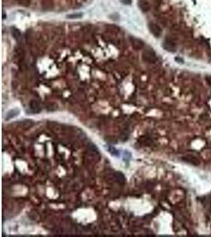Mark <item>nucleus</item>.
<instances>
[{
    "label": "nucleus",
    "mask_w": 211,
    "mask_h": 237,
    "mask_svg": "<svg viewBox=\"0 0 211 237\" xmlns=\"http://www.w3.org/2000/svg\"><path fill=\"white\" fill-rule=\"evenodd\" d=\"M130 41H131L132 47L136 50H141L144 47V42L139 38L131 36V37H130Z\"/></svg>",
    "instance_id": "4"
},
{
    "label": "nucleus",
    "mask_w": 211,
    "mask_h": 237,
    "mask_svg": "<svg viewBox=\"0 0 211 237\" xmlns=\"http://www.w3.org/2000/svg\"><path fill=\"white\" fill-rule=\"evenodd\" d=\"M149 29L150 31V33L156 37H159V36L161 35L162 29L161 27L159 26L158 25H157L156 23H149Z\"/></svg>",
    "instance_id": "2"
},
{
    "label": "nucleus",
    "mask_w": 211,
    "mask_h": 237,
    "mask_svg": "<svg viewBox=\"0 0 211 237\" xmlns=\"http://www.w3.org/2000/svg\"><path fill=\"white\" fill-rule=\"evenodd\" d=\"M142 59L149 63H155L156 60H157V56H156L155 52L151 49H146L143 52H142Z\"/></svg>",
    "instance_id": "1"
},
{
    "label": "nucleus",
    "mask_w": 211,
    "mask_h": 237,
    "mask_svg": "<svg viewBox=\"0 0 211 237\" xmlns=\"http://www.w3.org/2000/svg\"><path fill=\"white\" fill-rule=\"evenodd\" d=\"M163 48L166 51H168L169 52H174L176 50V46H175V44L171 40H165V41L163 42Z\"/></svg>",
    "instance_id": "3"
},
{
    "label": "nucleus",
    "mask_w": 211,
    "mask_h": 237,
    "mask_svg": "<svg viewBox=\"0 0 211 237\" xmlns=\"http://www.w3.org/2000/svg\"><path fill=\"white\" fill-rule=\"evenodd\" d=\"M20 114V110H18L17 108H14L10 110L9 112L7 113V115H6V120H10L11 118H14L16 117L17 115Z\"/></svg>",
    "instance_id": "7"
},
{
    "label": "nucleus",
    "mask_w": 211,
    "mask_h": 237,
    "mask_svg": "<svg viewBox=\"0 0 211 237\" xmlns=\"http://www.w3.org/2000/svg\"><path fill=\"white\" fill-rule=\"evenodd\" d=\"M139 7L142 12H148L150 9V4L145 0H140L139 2Z\"/></svg>",
    "instance_id": "6"
},
{
    "label": "nucleus",
    "mask_w": 211,
    "mask_h": 237,
    "mask_svg": "<svg viewBox=\"0 0 211 237\" xmlns=\"http://www.w3.org/2000/svg\"><path fill=\"white\" fill-rule=\"evenodd\" d=\"M109 150L112 155H114V156H118L117 150H116V149L114 148V147H111V146H110V147H109Z\"/></svg>",
    "instance_id": "10"
},
{
    "label": "nucleus",
    "mask_w": 211,
    "mask_h": 237,
    "mask_svg": "<svg viewBox=\"0 0 211 237\" xmlns=\"http://www.w3.org/2000/svg\"><path fill=\"white\" fill-rule=\"evenodd\" d=\"M183 160L187 163L191 164L193 165H198L200 164V161L198 160V158L195 157V156H192V155H188V156H185L183 157Z\"/></svg>",
    "instance_id": "5"
},
{
    "label": "nucleus",
    "mask_w": 211,
    "mask_h": 237,
    "mask_svg": "<svg viewBox=\"0 0 211 237\" xmlns=\"http://www.w3.org/2000/svg\"><path fill=\"white\" fill-rule=\"evenodd\" d=\"M67 17L68 18H70V19H75V18H80L82 17V13H71V14H69L67 15Z\"/></svg>",
    "instance_id": "9"
},
{
    "label": "nucleus",
    "mask_w": 211,
    "mask_h": 237,
    "mask_svg": "<svg viewBox=\"0 0 211 237\" xmlns=\"http://www.w3.org/2000/svg\"><path fill=\"white\" fill-rule=\"evenodd\" d=\"M206 81L208 83V85H210L211 86V76H207L206 78Z\"/></svg>",
    "instance_id": "11"
},
{
    "label": "nucleus",
    "mask_w": 211,
    "mask_h": 237,
    "mask_svg": "<svg viewBox=\"0 0 211 237\" xmlns=\"http://www.w3.org/2000/svg\"><path fill=\"white\" fill-rule=\"evenodd\" d=\"M115 177L120 183H124L125 182V177L121 172H116L115 173Z\"/></svg>",
    "instance_id": "8"
},
{
    "label": "nucleus",
    "mask_w": 211,
    "mask_h": 237,
    "mask_svg": "<svg viewBox=\"0 0 211 237\" xmlns=\"http://www.w3.org/2000/svg\"><path fill=\"white\" fill-rule=\"evenodd\" d=\"M122 2L124 4H131V0H122Z\"/></svg>",
    "instance_id": "12"
},
{
    "label": "nucleus",
    "mask_w": 211,
    "mask_h": 237,
    "mask_svg": "<svg viewBox=\"0 0 211 237\" xmlns=\"http://www.w3.org/2000/svg\"><path fill=\"white\" fill-rule=\"evenodd\" d=\"M210 213H211V208H210Z\"/></svg>",
    "instance_id": "13"
}]
</instances>
